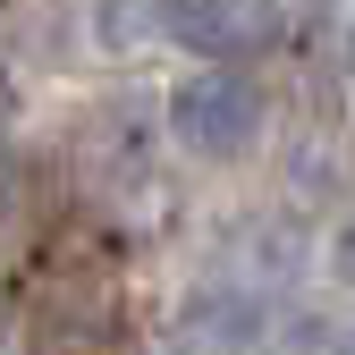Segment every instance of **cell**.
<instances>
[{"label":"cell","mask_w":355,"mask_h":355,"mask_svg":"<svg viewBox=\"0 0 355 355\" xmlns=\"http://www.w3.org/2000/svg\"><path fill=\"white\" fill-rule=\"evenodd\" d=\"M110 304H119L110 262L85 254V245H60V254L26 279V313H17V322H26L34 355H85V347H102Z\"/></svg>","instance_id":"1"},{"label":"cell","mask_w":355,"mask_h":355,"mask_svg":"<svg viewBox=\"0 0 355 355\" xmlns=\"http://www.w3.org/2000/svg\"><path fill=\"white\" fill-rule=\"evenodd\" d=\"M262 127H271V102H262V85L245 68H203L169 94V144L187 161H245L262 144Z\"/></svg>","instance_id":"2"},{"label":"cell","mask_w":355,"mask_h":355,"mask_svg":"<svg viewBox=\"0 0 355 355\" xmlns=\"http://www.w3.org/2000/svg\"><path fill=\"white\" fill-rule=\"evenodd\" d=\"M161 34L229 60V51H262L279 34V9L271 0H161Z\"/></svg>","instance_id":"3"},{"label":"cell","mask_w":355,"mask_h":355,"mask_svg":"<svg viewBox=\"0 0 355 355\" xmlns=\"http://www.w3.org/2000/svg\"><path fill=\"white\" fill-rule=\"evenodd\" d=\"M187 338H195V355H245L262 338V304L245 288H211V296H195Z\"/></svg>","instance_id":"4"},{"label":"cell","mask_w":355,"mask_h":355,"mask_svg":"<svg viewBox=\"0 0 355 355\" xmlns=\"http://www.w3.org/2000/svg\"><path fill=\"white\" fill-rule=\"evenodd\" d=\"M94 26H102V42H144V34H161V0H94Z\"/></svg>","instance_id":"5"},{"label":"cell","mask_w":355,"mask_h":355,"mask_svg":"<svg viewBox=\"0 0 355 355\" xmlns=\"http://www.w3.org/2000/svg\"><path fill=\"white\" fill-rule=\"evenodd\" d=\"M322 26H330V42L355 60V0H322Z\"/></svg>","instance_id":"6"},{"label":"cell","mask_w":355,"mask_h":355,"mask_svg":"<svg viewBox=\"0 0 355 355\" xmlns=\"http://www.w3.org/2000/svg\"><path fill=\"white\" fill-rule=\"evenodd\" d=\"M330 271H338V288H355V211L338 220V237H330Z\"/></svg>","instance_id":"7"},{"label":"cell","mask_w":355,"mask_h":355,"mask_svg":"<svg viewBox=\"0 0 355 355\" xmlns=\"http://www.w3.org/2000/svg\"><path fill=\"white\" fill-rule=\"evenodd\" d=\"M0 153H9V85H0Z\"/></svg>","instance_id":"8"},{"label":"cell","mask_w":355,"mask_h":355,"mask_svg":"<svg viewBox=\"0 0 355 355\" xmlns=\"http://www.w3.org/2000/svg\"><path fill=\"white\" fill-rule=\"evenodd\" d=\"M338 355H355V330H347V338H338Z\"/></svg>","instance_id":"9"}]
</instances>
